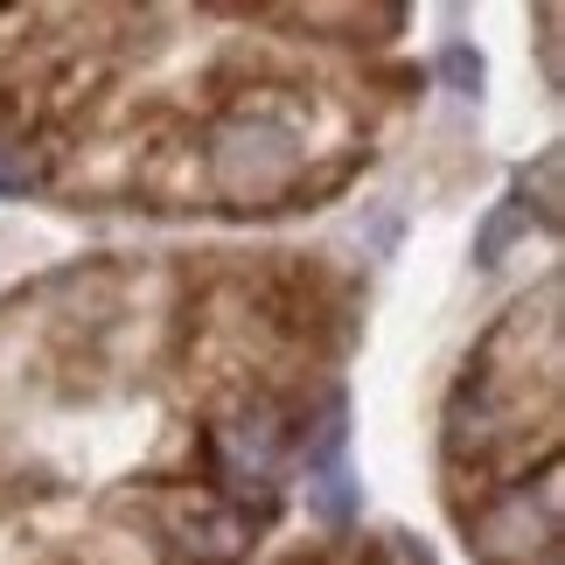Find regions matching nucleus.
Wrapping results in <instances>:
<instances>
[]
</instances>
